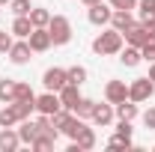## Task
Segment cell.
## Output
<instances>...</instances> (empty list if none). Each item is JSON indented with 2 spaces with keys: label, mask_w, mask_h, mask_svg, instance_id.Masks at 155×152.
Listing matches in <instances>:
<instances>
[{
  "label": "cell",
  "mask_w": 155,
  "mask_h": 152,
  "mask_svg": "<svg viewBox=\"0 0 155 152\" xmlns=\"http://www.w3.org/2000/svg\"><path fill=\"white\" fill-rule=\"evenodd\" d=\"M66 78H69V84H78L81 87L87 81V69L84 66H72V69H66Z\"/></svg>",
  "instance_id": "obj_26"
},
{
  "label": "cell",
  "mask_w": 155,
  "mask_h": 152,
  "mask_svg": "<svg viewBox=\"0 0 155 152\" xmlns=\"http://www.w3.org/2000/svg\"><path fill=\"white\" fill-rule=\"evenodd\" d=\"M54 143H57L54 137H48V134H36V140L30 143V149H36V152H51V149H54Z\"/></svg>",
  "instance_id": "obj_23"
},
{
  "label": "cell",
  "mask_w": 155,
  "mask_h": 152,
  "mask_svg": "<svg viewBox=\"0 0 155 152\" xmlns=\"http://www.w3.org/2000/svg\"><path fill=\"white\" fill-rule=\"evenodd\" d=\"M110 15H114V6L110 3H96V6H87V21L96 24V27H107L110 24Z\"/></svg>",
  "instance_id": "obj_4"
},
{
  "label": "cell",
  "mask_w": 155,
  "mask_h": 152,
  "mask_svg": "<svg viewBox=\"0 0 155 152\" xmlns=\"http://www.w3.org/2000/svg\"><path fill=\"white\" fill-rule=\"evenodd\" d=\"M137 9H140V21L155 18V0H137Z\"/></svg>",
  "instance_id": "obj_27"
},
{
  "label": "cell",
  "mask_w": 155,
  "mask_h": 152,
  "mask_svg": "<svg viewBox=\"0 0 155 152\" xmlns=\"http://www.w3.org/2000/svg\"><path fill=\"white\" fill-rule=\"evenodd\" d=\"M30 42V48H33V54H45L54 42H51V33H48V27H33V33L27 36Z\"/></svg>",
  "instance_id": "obj_7"
},
{
  "label": "cell",
  "mask_w": 155,
  "mask_h": 152,
  "mask_svg": "<svg viewBox=\"0 0 155 152\" xmlns=\"http://www.w3.org/2000/svg\"><path fill=\"white\" fill-rule=\"evenodd\" d=\"M36 134H39L36 119H30V116H27V119H21V122H18V137H21V143H27V146H30V143L36 140Z\"/></svg>",
  "instance_id": "obj_15"
},
{
  "label": "cell",
  "mask_w": 155,
  "mask_h": 152,
  "mask_svg": "<svg viewBox=\"0 0 155 152\" xmlns=\"http://www.w3.org/2000/svg\"><path fill=\"white\" fill-rule=\"evenodd\" d=\"M18 146H21L18 128H3L0 131V152H15Z\"/></svg>",
  "instance_id": "obj_14"
},
{
  "label": "cell",
  "mask_w": 155,
  "mask_h": 152,
  "mask_svg": "<svg viewBox=\"0 0 155 152\" xmlns=\"http://www.w3.org/2000/svg\"><path fill=\"white\" fill-rule=\"evenodd\" d=\"M42 84H45V90H51V93H60V90L69 84V78H66V69H60V66H51V69H45V75H42Z\"/></svg>",
  "instance_id": "obj_5"
},
{
  "label": "cell",
  "mask_w": 155,
  "mask_h": 152,
  "mask_svg": "<svg viewBox=\"0 0 155 152\" xmlns=\"http://www.w3.org/2000/svg\"><path fill=\"white\" fill-rule=\"evenodd\" d=\"M114 104H110V101H104V104H101V101H96V104H93V114H90V119H93V122H96V125H101V128H104V125H110V122H114Z\"/></svg>",
  "instance_id": "obj_12"
},
{
  "label": "cell",
  "mask_w": 155,
  "mask_h": 152,
  "mask_svg": "<svg viewBox=\"0 0 155 152\" xmlns=\"http://www.w3.org/2000/svg\"><path fill=\"white\" fill-rule=\"evenodd\" d=\"M30 33H33V21H30V15H15V21H12V36L27 39Z\"/></svg>",
  "instance_id": "obj_19"
},
{
  "label": "cell",
  "mask_w": 155,
  "mask_h": 152,
  "mask_svg": "<svg viewBox=\"0 0 155 152\" xmlns=\"http://www.w3.org/2000/svg\"><path fill=\"white\" fill-rule=\"evenodd\" d=\"M84 3H87V6H96V3H101V0H84Z\"/></svg>",
  "instance_id": "obj_38"
},
{
  "label": "cell",
  "mask_w": 155,
  "mask_h": 152,
  "mask_svg": "<svg viewBox=\"0 0 155 152\" xmlns=\"http://www.w3.org/2000/svg\"><path fill=\"white\" fill-rule=\"evenodd\" d=\"M15 84H18V81H12V78H3V81H0V101H3V104L15 101Z\"/></svg>",
  "instance_id": "obj_21"
},
{
  "label": "cell",
  "mask_w": 155,
  "mask_h": 152,
  "mask_svg": "<svg viewBox=\"0 0 155 152\" xmlns=\"http://www.w3.org/2000/svg\"><path fill=\"white\" fill-rule=\"evenodd\" d=\"M9 60H12L15 66H27V63L33 60V48H30V42H27V39L12 42V48H9Z\"/></svg>",
  "instance_id": "obj_8"
},
{
  "label": "cell",
  "mask_w": 155,
  "mask_h": 152,
  "mask_svg": "<svg viewBox=\"0 0 155 152\" xmlns=\"http://www.w3.org/2000/svg\"><path fill=\"white\" fill-rule=\"evenodd\" d=\"M93 104H96L93 98H84V95H81V101L75 104V111H72V114L81 116V119H90V114H93Z\"/></svg>",
  "instance_id": "obj_25"
},
{
  "label": "cell",
  "mask_w": 155,
  "mask_h": 152,
  "mask_svg": "<svg viewBox=\"0 0 155 152\" xmlns=\"http://www.w3.org/2000/svg\"><path fill=\"white\" fill-rule=\"evenodd\" d=\"M21 122V116H18V111H15V104L9 101L3 111H0V128H12V125H18Z\"/></svg>",
  "instance_id": "obj_20"
},
{
  "label": "cell",
  "mask_w": 155,
  "mask_h": 152,
  "mask_svg": "<svg viewBox=\"0 0 155 152\" xmlns=\"http://www.w3.org/2000/svg\"><path fill=\"white\" fill-rule=\"evenodd\" d=\"M107 146H110V149H131V143H125V140H122V137H110V140H107Z\"/></svg>",
  "instance_id": "obj_34"
},
{
  "label": "cell",
  "mask_w": 155,
  "mask_h": 152,
  "mask_svg": "<svg viewBox=\"0 0 155 152\" xmlns=\"http://www.w3.org/2000/svg\"><path fill=\"white\" fill-rule=\"evenodd\" d=\"M116 137H122L125 143H131V122L128 119H119L116 122Z\"/></svg>",
  "instance_id": "obj_29"
},
{
  "label": "cell",
  "mask_w": 155,
  "mask_h": 152,
  "mask_svg": "<svg viewBox=\"0 0 155 152\" xmlns=\"http://www.w3.org/2000/svg\"><path fill=\"white\" fill-rule=\"evenodd\" d=\"M57 95H60V101H63V107H69V111H75V104L81 101V90H78V84H66Z\"/></svg>",
  "instance_id": "obj_16"
},
{
  "label": "cell",
  "mask_w": 155,
  "mask_h": 152,
  "mask_svg": "<svg viewBox=\"0 0 155 152\" xmlns=\"http://www.w3.org/2000/svg\"><path fill=\"white\" fill-rule=\"evenodd\" d=\"M30 21H33V27H48L51 12H48L45 6H33V9H30Z\"/></svg>",
  "instance_id": "obj_22"
},
{
  "label": "cell",
  "mask_w": 155,
  "mask_h": 152,
  "mask_svg": "<svg viewBox=\"0 0 155 152\" xmlns=\"http://www.w3.org/2000/svg\"><path fill=\"white\" fill-rule=\"evenodd\" d=\"M96 143H98V140H96V131L84 125V128H81V134H78L75 140L69 143V152H87V149H96Z\"/></svg>",
  "instance_id": "obj_9"
},
{
  "label": "cell",
  "mask_w": 155,
  "mask_h": 152,
  "mask_svg": "<svg viewBox=\"0 0 155 152\" xmlns=\"http://www.w3.org/2000/svg\"><path fill=\"white\" fill-rule=\"evenodd\" d=\"M122 39H125V45H134V48H143L146 42H149V33H146V27H143V21H134L125 33H122Z\"/></svg>",
  "instance_id": "obj_10"
},
{
  "label": "cell",
  "mask_w": 155,
  "mask_h": 152,
  "mask_svg": "<svg viewBox=\"0 0 155 152\" xmlns=\"http://www.w3.org/2000/svg\"><path fill=\"white\" fill-rule=\"evenodd\" d=\"M15 104V111H18L21 119H27V116H33V111H36V101H12Z\"/></svg>",
  "instance_id": "obj_28"
},
{
  "label": "cell",
  "mask_w": 155,
  "mask_h": 152,
  "mask_svg": "<svg viewBox=\"0 0 155 152\" xmlns=\"http://www.w3.org/2000/svg\"><path fill=\"white\" fill-rule=\"evenodd\" d=\"M143 125H146L149 131H155V107H149V111L143 114Z\"/></svg>",
  "instance_id": "obj_35"
},
{
  "label": "cell",
  "mask_w": 155,
  "mask_h": 152,
  "mask_svg": "<svg viewBox=\"0 0 155 152\" xmlns=\"http://www.w3.org/2000/svg\"><path fill=\"white\" fill-rule=\"evenodd\" d=\"M122 45H125V39H122V33L114 30V27H107L104 33H98V36L93 39V51H96L98 57H114V54L122 51Z\"/></svg>",
  "instance_id": "obj_1"
},
{
  "label": "cell",
  "mask_w": 155,
  "mask_h": 152,
  "mask_svg": "<svg viewBox=\"0 0 155 152\" xmlns=\"http://www.w3.org/2000/svg\"><path fill=\"white\" fill-rule=\"evenodd\" d=\"M60 107H63V101H60V95H57V93L45 90L42 95H36V114H48V116H54Z\"/></svg>",
  "instance_id": "obj_6"
},
{
  "label": "cell",
  "mask_w": 155,
  "mask_h": 152,
  "mask_svg": "<svg viewBox=\"0 0 155 152\" xmlns=\"http://www.w3.org/2000/svg\"><path fill=\"white\" fill-rule=\"evenodd\" d=\"M140 54H143V60H146V63H155V39H149V42L140 48Z\"/></svg>",
  "instance_id": "obj_32"
},
{
  "label": "cell",
  "mask_w": 155,
  "mask_h": 152,
  "mask_svg": "<svg viewBox=\"0 0 155 152\" xmlns=\"http://www.w3.org/2000/svg\"><path fill=\"white\" fill-rule=\"evenodd\" d=\"M125 98H128V84H125V81H107V87H104V101L119 104V101H125Z\"/></svg>",
  "instance_id": "obj_11"
},
{
  "label": "cell",
  "mask_w": 155,
  "mask_h": 152,
  "mask_svg": "<svg viewBox=\"0 0 155 152\" xmlns=\"http://www.w3.org/2000/svg\"><path fill=\"white\" fill-rule=\"evenodd\" d=\"M15 101H36V93L30 90V84H24V81L15 84Z\"/></svg>",
  "instance_id": "obj_24"
},
{
  "label": "cell",
  "mask_w": 155,
  "mask_h": 152,
  "mask_svg": "<svg viewBox=\"0 0 155 152\" xmlns=\"http://www.w3.org/2000/svg\"><path fill=\"white\" fill-rule=\"evenodd\" d=\"M107 3H110L114 9H128V12L137 9V0H107Z\"/></svg>",
  "instance_id": "obj_33"
},
{
  "label": "cell",
  "mask_w": 155,
  "mask_h": 152,
  "mask_svg": "<svg viewBox=\"0 0 155 152\" xmlns=\"http://www.w3.org/2000/svg\"><path fill=\"white\" fill-rule=\"evenodd\" d=\"M114 114H116V119H137V101H131V98H125V101H119V104H114Z\"/></svg>",
  "instance_id": "obj_18"
},
{
  "label": "cell",
  "mask_w": 155,
  "mask_h": 152,
  "mask_svg": "<svg viewBox=\"0 0 155 152\" xmlns=\"http://www.w3.org/2000/svg\"><path fill=\"white\" fill-rule=\"evenodd\" d=\"M9 6H12V12H15V15H30V9H33V6H30V0H12Z\"/></svg>",
  "instance_id": "obj_30"
},
{
  "label": "cell",
  "mask_w": 155,
  "mask_h": 152,
  "mask_svg": "<svg viewBox=\"0 0 155 152\" xmlns=\"http://www.w3.org/2000/svg\"><path fill=\"white\" fill-rule=\"evenodd\" d=\"M155 95V84L149 78H134L131 84H128V98L137 101V104H143V101H149Z\"/></svg>",
  "instance_id": "obj_3"
},
{
  "label": "cell",
  "mask_w": 155,
  "mask_h": 152,
  "mask_svg": "<svg viewBox=\"0 0 155 152\" xmlns=\"http://www.w3.org/2000/svg\"><path fill=\"white\" fill-rule=\"evenodd\" d=\"M9 3H12V0H0V6H9Z\"/></svg>",
  "instance_id": "obj_39"
},
{
  "label": "cell",
  "mask_w": 155,
  "mask_h": 152,
  "mask_svg": "<svg viewBox=\"0 0 155 152\" xmlns=\"http://www.w3.org/2000/svg\"><path fill=\"white\" fill-rule=\"evenodd\" d=\"M131 24H134V18H131V12H128V9H114V15H110V27H114V30L125 33Z\"/></svg>",
  "instance_id": "obj_17"
},
{
  "label": "cell",
  "mask_w": 155,
  "mask_h": 152,
  "mask_svg": "<svg viewBox=\"0 0 155 152\" xmlns=\"http://www.w3.org/2000/svg\"><path fill=\"white\" fill-rule=\"evenodd\" d=\"M146 78H149V81L155 84V63H149V75H146Z\"/></svg>",
  "instance_id": "obj_37"
},
{
  "label": "cell",
  "mask_w": 155,
  "mask_h": 152,
  "mask_svg": "<svg viewBox=\"0 0 155 152\" xmlns=\"http://www.w3.org/2000/svg\"><path fill=\"white\" fill-rule=\"evenodd\" d=\"M48 33H51V42L54 45H69L72 42V21L66 18V15H51Z\"/></svg>",
  "instance_id": "obj_2"
},
{
  "label": "cell",
  "mask_w": 155,
  "mask_h": 152,
  "mask_svg": "<svg viewBox=\"0 0 155 152\" xmlns=\"http://www.w3.org/2000/svg\"><path fill=\"white\" fill-rule=\"evenodd\" d=\"M143 27H146L149 39H155V18H146V21H143Z\"/></svg>",
  "instance_id": "obj_36"
},
{
  "label": "cell",
  "mask_w": 155,
  "mask_h": 152,
  "mask_svg": "<svg viewBox=\"0 0 155 152\" xmlns=\"http://www.w3.org/2000/svg\"><path fill=\"white\" fill-rule=\"evenodd\" d=\"M12 42H15V39H12V30H9V33H6V30H0V54H9Z\"/></svg>",
  "instance_id": "obj_31"
},
{
  "label": "cell",
  "mask_w": 155,
  "mask_h": 152,
  "mask_svg": "<svg viewBox=\"0 0 155 152\" xmlns=\"http://www.w3.org/2000/svg\"><path fill=\"white\" fill-rule=\"evenodd\" d=\"M119 63H122L125 69H134V66H140V63H143L140 48H134V45H125V48L119 51Z\"/></svg>",
  "instance_id": "obj_13"
}]
</instances>
